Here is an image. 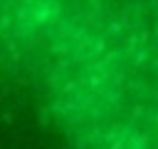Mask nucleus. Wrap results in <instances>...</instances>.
I'll return each mask as SVG.
<instances>
[{
  "instance_id": "1",
  "label": "nucleus",
  "mask_w": 158,
  "mask_h": 149,
  "mask_svg": "<svg viewBox=\"0 0 158 149\" xmlns=\"http://www.w3.org/2000/svg\"><path fill=\"white\" fill-rule=\"evenodd\" d=\"M0 149H158V0H0Z\"/></svg>"
}]
</instances>
